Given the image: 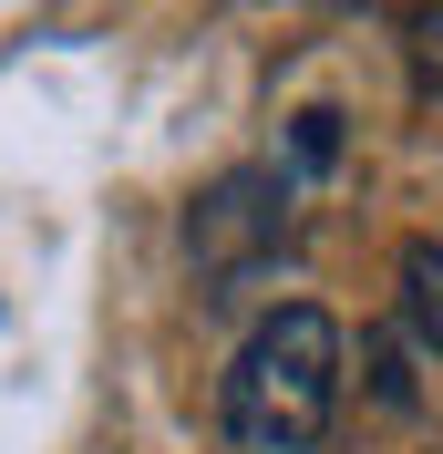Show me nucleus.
Instances as JSON below:
<instances>
[{"instance_id": "3", "label": "nucleus", "mask_w": 443, "mask_h": 454, "mask_svg": "<svg viewBox=\"0 0 443 454\" xmlns=\"http://www.w3.org/2000/svg\"><path fill=\"white\" fill-rule=\"evenodd\" d=\"M402 320H413V340L443 362V248H433V238L402 248Z\"/></svg>"}, {"instance_id": "2", "label": "nucleus", "mask_w": 443, "mask_h": 454, "mask_svg": "<svg viewBox=\"0 0 443 454\" xmlns=\"http://www.w3.org/2000/svg\"><path fill=\"white\" fill-rule=\"evenodd\" d=\"M278 248H289V176L278 166H237L186 207V258L206 279V300H237Z\"/></svg>"}, {"instance_id": "4", "label": "nucleus", "mask_w": 443, "mask_h": 454, "mask_svg": "<svg viewBox=\"0 0 443 454\" xmlns=\"http://www.w3.org/2000/svg\"><path fill=\"white\" fill-rule=\"evenodd\" d=\"M413 31H423V62H443V11H423Z\"/></svg>"}, {"instance_id": "1", "label": "nucleus", "mask_w": 443, "mask_h": 454, "mask_svg": "<svg viewBox=\"0 0 443 454\" xmlns=\"http://www.w3.org/2000/svg\"><path fill=\"white\" fill-rule=\"evenodd\" d=\"M340 372H351V340L320 300H278L237 362H227V393H217V424L237 454H309L340 413Z\"/></svg>"}]
</instances>
